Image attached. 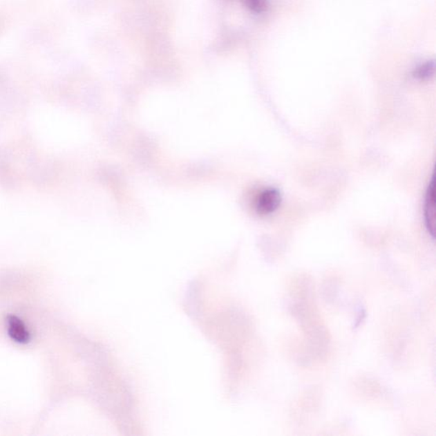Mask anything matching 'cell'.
Wrapping results in <instances>:
<instances>
[{
  "label": "cell",
  "mask_w": 436,
  "mask_h": 436,
  "mask_svg": "<svg viewBox=\"0 0 436 436\" xmlns=\"http://www.w3.org/2000/svg\"><path fill=\"white\" fill-rule=\"evenodd\" d=\"M7 332L15 342L18 343H27L30 340V333L19 318L10 316L7 320Z\"/></svg>",
  "instance_id": "cell-3"
},
{
  "label": "cell",
  "mask_w": 436,
  "mask_h": 436,
  "mask_svg": "<svg viewBox=\"0 0 436 436\" xmlns=\"http://www.w3.org/2000/svg\"><path fill=\"white\" fill-rule=\"evenodd\" d=\"M249 10L256 14L265 12L269 5L267 0H241Z\"/></svg>",
  "instance_id": "cell-5"
},
{
  "label": "cell",
  "mask_w": 436,
  "mask_h": 436,
  "mask_svg": "<svg viewBox=\"0 0 436 436\" xmlns=\"http://www.w3.org/2000/svg\"><path fill=\"white\" fill-rule=\"evenodd\" d=\"M435 68V61H428L416 69L415 72H414V77L417 79L422 80V82L428 80L433 77Z\"/></svg>",
  "instance_id": "cell-4"
},
{
  "label": "cell",
  "mask_w": 436,
  "mask_h": 436,
  "mask_svg": "<svg viewBox=\"0 0 436 436\" xmlns=\"http://www.w3.org/2000/svg\"><path fill=\"white\" fill-rule=\"evenodd\" d=\"M281 202V193L276 189H267L260 193L256 208L259 214L269 215L279 208Z\"/></svg>",
  "instance_id": "cell-1"
},
{
  "label": "cell",
  "mask_w": 436,
  "mask_h": 436,
  "mask_svg": "<svg viewBox=\"0 0 436 436\" xmlns=\"http://www.w3.org/2000/svg\"><path fill=\"white\" fill-rule=\"evenodd\" d=\"M425 225L430 236L435 238V176L428 186L424 205Z\"/></svg>",
  "instance_id": "cell-2"
}]
</instances>
